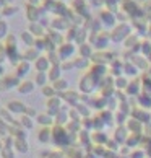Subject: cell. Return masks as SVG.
<instances>
[{
    "label": "cell",
    "mask_w": 151,
    "mask_h": 158,
    "mask_svg": "<svg viewBox=\"0 0 151 158\" xmlns=\"http://www.w3.org/2000/svg\"><path fill=\"white\" fill-rule=\"evenodd\" d=\"M30 88L33 90V85H31V83H26V85H23V86H21V90H20V91H23V93H28V91H30Z\"/></svg>",
    "instance_id": "1"
}]
</instances>
